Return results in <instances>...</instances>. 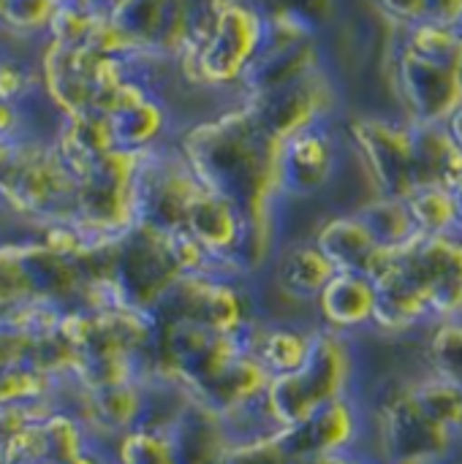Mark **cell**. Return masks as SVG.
I'll use <instances>...</instances> for the list:
<instances>
[{
	"instance_id": "obj_36",
	"label": "cell",
	"mask_w": 462,
	"mask_h": 464,
	"mask_svg": "<svg viewBox=\"0 0 462 464\" xmlns=\"http://www.w3.org/2000/svg\"><path fill=\"white\" fill-rule=\"evenodd\" d=\"M441 464H462V459H460V457H457V454H455L452 459H447V462H441Z\"/></svg>"
},
{
	"instance_id": "obj_23",
	"label": "cell",
	"mask_w": 462,
	"mask_h": 464,
	"mask_svg": "<svg viewBox=\"0 0 462 464\" xmlns=\"http://www.w3.org/2000/svg\"><path fill=\"white\" fill-rule=\"evenodd\" d=\"M163 122V109L152 98H147L136 106L120 109L114 120H109L112 141L117 139L125 152H147V144L158 139Z\"/></svg>"
},
{
	"instance_id": "obj_3",
	"label": "cell",
	"mask_w": 462,
	"mask_h": 464,
	"mask_svg": "<svg viewBox=\"0 0 462 464\" xmlns=\"http://www.w3.org/2000/svg\"><path fill=\"white\" fill-rule=\"evenodd\" d=\"M378 464H441L455 457L460 435L430 419L411 394V383L389 386L373 411Z\"/></svg>"
},
{
	"instance_id": "obj_7",
	"label": "cell",
	"mask_w": 462,
	"mask_h": 464,
	"mask_svg": "<svg viewBox=\"0 0 462 464\" xmlns=\"http://www.w3.org/2000/svg\"><path fill=\"white\" fill-rule=\"evenodd\" d=\"M321 68L319 41L313 33L289 22H264V35L256 57L242 73L240 90L245 98L278 90Z\"/></svg>"
},
{
	"instance_id": "obj_15",
	"label": "cell",
	"mask_w": 462,
	"mask_h": 464,
	"mask_svg": "<svg viewBox=\"0 0 462 464\" xmlns=\"http://www.w3.org/2000/svg\"><path fill=\"white\" fill-rule=\"evenodd\" d=\"M185 231L221 264L229 280H240L234 269V250L242 237V218L234 212V207H229L210 190H202L191 204Z\"/></svg>"
},
{
	"instance_id": "obj_34",
	"label": "cell",
	"mask_w": 462,
	"mask_h": 464,
	"mask_svg": "<svg viewBox=\"0 0 462 464\" xmlns=\"http://www.w3.org/2000/svg\"><path fill=\"white\" fill-rule=\"evenodd\" d=\"M447 130H449V136H452V141L457 144L462 150V106L447 120Z\"/></svg>"
},
{
	"instance_id": "obj_17",
	"label": "cell",
	"mask_w": 462,
	"mask_h": 464,
	"mask_svg": "<svg viewBox=\"0 0 462 464\" xmlns=\"http://www.w3.org/2000/svg\"><path fill=\"white\" fill-rule=\"evenodd\" d=\"M240 343L242 351L270 372V378H278L302 367L313 345V329L253 321L240 332Z\"/></svg>"
},
{
	"instance_id": "obj_30",
	"label": "cell",
	"mask_w": 462,
	"mask_h": 464,
	"mask_svg": "<svg viewBox=\"0 0 462 464\" xmlns=\"http://www.w3.org/2000/svg\"><path fill=\"white\" fill-rule=\"evenodd\" d=\"M221 464H291V457L286 454L278 432L234 440Z\"/></svg>"
},
{
	"instance_id": "obj_9",
	"label": "cell",
	"mask_w": 462,
	"mask_h": 464,
	"mask_svg": "<svg viewBox=\"0 0 462 464\" xmlns=\"http://www.w3.org/2000/svg\"><path fill=\"white\" fill-rule=\"evenodd\" d=\"M242 103L253 111V117L264 125L267 133L286 141L300 130L321 125L329 117L335 106V90L324 68H319L278 90L242 98Z\"/></svg>"
},
{
	"instance_id": "obj_28",
	"label": "cell",
	"mask_w": 462,
	"mask_h": 464,
	"mask_svg": "<svg viewBox=\"0 0 462 464\" xmlns=\"http://www.w3.org/2000/svg\"><path fill=\"white\" fill-rule=\"evenodd\" d=\"M430 372L449 378L462 389V321L436 324L428 340Z\"/></svg>"
},
{
	"instance_id": "obj_10",
	"label": "cell",
	"mask_w": 462,
	"mask_h": 464,
	"mask_svg": "<svg viewBox=\"0 0 462 464\" xmlns=\"http://www.w3.org/2000/svg\"><path fill=\"white\" fill-rule=\"evenodd\" d=\"M395 82L411 122L447 125V120L462 106L460 71L430 63L406 46H400L395 60Z\"/></svg>"
},
{
	"instance_id": "obj_27",
	"label": "cell",
	"mask_w": 462,
	"mask_h": 464,
	"mask_svg": "<svg viewBox=\"0 0 462 464\" xmlns=\"http://www.w3.org/2000/svg\"><path fill=\"white\" fill-rule=\"evenodd\" d=\"M264 22H289L313 35L332 19L335 0H245Z\"/></svg>"
},
{
	"instance_id": "obj_14",
	"label": "cell",
	"mask_w": 462,
	"mask_h": 464,
	"mask_svg": "<svg viewBox=\"0 0 462 464\" xmlns=\"http://www.w3.org/2000/svg\"><path fill=\"white\" fill-rule=\"evenodd\" d=\"M166 438L177 464H221L234 443L223 416L193 397L180 411Z\"/></svg>"
},
{
	"instance_id": "obj_12",
	"label": "cell",
	"mask_w": 462,
	"mask_h": 464,
	"mask_svg": "<svg viewBox=\"0 0 462 464\" xmlns=\"http://www.w3.org/2000/svg\"><path fill=\"white\" fill-rule=\"evenodd\" d=\"M338 160L335 136L329 128L313 125L283 141L280 150V190L283 198H310L332 177Z\"/></svg>"
},
{
	"instance_id": "obj_24",
	"label": "cell",
	"mask_w": 462,
	"mask_h": 464,
	"mask_svg": "<svg viewBox=\"0 0 462 464\" xmlns=\"http://www.w3.org/2000/svg\"><path fill=\"white\" fill-rule=\"evenodd\" d=\"M408 212L417 223L419 234H457L460 231V209L455 190L449 188H422L408 201Z\"/></svg>"
},
{
	"instance_id": "obj_13",
	"label": "cell",
	"mask_w": 462,
	"mask_h": 464,
	"mask_svg": "<svg viewBox=\"0 0 462 464\" xmlns=\"http://www.w3.org/2000/svg\"><path fill=\"white\" fill-rule=\"evenodd\" d=\"M313 242L335 266V272H351L376 280L389 261V250H384L373 239V234L357 212L324 220Z\"/></svg>"
},
{
	"instance_id": "obj_8",
	"label": "cell",
	"mask_w": 462,
	"mask_h": 464,
	"mask_svg": "<svg viewBox=\"0 0 462 464\" xmlns=\"http://www.w3.org/2000/svg\"><path fill=\"white\" fill-rule=\"evenodd\" d=\"M349 130L376 182V196L408 201L417 193L408 122L398 125L378 117H357Z\"/></svg>"
},
{
	"instance_id": "obj_37",
	"label": "cell",
	"mask_w": 462,
	"mask_h": 464,
	"mask_svg": "<svg viewBox=\"0 0 462 464\" xmlns=\"http://www.w3.org/2000/svg\"><path fill=\"white\" fill-rule=\"evenodd\" d=\"M455 30H457V35H460V38H462V19H460V22H457V24H455Z\"/></svg>"
},
{
	"instance_id": "obj_21",
	"label": "cell",
	"mask_w": 462,
	"mask_h": 464,
	"mask_svg": "<svg viewBox=\"0 0 462 464\" xmlns=\"http://www.w3.org/2000/svg\"><path fill=\"white\" fill-rule=\"evenodd\" d=\"M335 266L319 250L316 242H291L280 250L275 264V280L280 291L291 299L308 302L319 299L327 283L335 277Z\"/></svg>"
},
{
	"instance_id": "obj_20",
	"label": "cell",
	"mask_w": 462,
	"mask_h": 464,
	"mask_svg": "<svg viewBox=\"0 0 462 464\" xmlns=\"http://www.w3.org/2000/svg\"><path fill=\"white\" fill-rule=\"evenodd\" d=\"M392 258V250H389ZM376 283V321L373 329L384 334H408L430 321L428 302L422 291L400 275L392 261H387L384 272L373 280Z\"/></svg>"
},
{
	"instance_id": "obj_18",
	"label": "cell",
	"mask_w": 462,
	"mask_h": 464,
	"mask_svg": "<svg viewBox=\"0 0 462 464\" xmlns=\"http://www.w3.org/2000/svg\"><path fill=\"white\" fill-rule=\"evenodd\" d=\"M270 381H272L270 372L253 356L240 353L218 375H212L199 392H193L191 397L204 402L207 408H212L223 419H229V416L261 402L264 394H267Z\"/></svg>"
},
{
	"instance_id": "obj_22",
	"label": "cell",
	"mask_w": 462,
	"mask_h": 464,
	"mask_svg": "<svg viewBox=\"0 0 462 464\" xmlns=\"http://www.w3.org/2000/svg\"><path fill=\"white\" fill-rule=\"evenodd\" d=\"M357 215L362 218V223L373 234V239L384 250H400L419 234L417 223L408 212V204L398 201V198L373 196L368 204H362L357 209Z\"/></svg>"
},
{
	"instance_id": "obj_1",
	"label": "cell",
	"mask_w": 462,
	"mask_h": 464,
	"mask_svg": "<svg viewBox=\"0 0 462 464\" xmlns=\"http://www.w3.org/2000/svg\"><path fill=\"white\" fill-rule=\"evenodd\" d=\"M180 150L202 188L223 198L242 218L234 269L240 277L253 275L264 266L275 242V207L283 198V141L267 133L253 111L240 103L193 125L182 136Z\"/></svg>"
},
{
	"instance_id": "obj_4",
	"label": "cell",
	"mask_w": 462,
	"mask_h": 464,
	"mask_svg": "<svg viewBox=\"0 0 462 464\" xmlns=\"http://www.w3.org/2000/svg\"><path fill=\"white\" fill-rule=\"evenodd\" d=\"M150 318L161 326L191 324L223 334H240L253 324L248 291L237 280L215 275H182L152 304Z\"/></svg>"
},
{
	"instance_id": "obj_35",
	"label": "cell",
	"mask_w": 462,
	"mask_h": 464,
	"mask_svg": "<svg viewBox=\"0 0 462 464\" xmlns=\"http://www.w3.org/2000/svg\"><path fill=\"white\" fill-rule=\"evenodd\" d=\"M455 198H457V209H460V231H462V182L455 188Z\"/></svg>"
},
{
	"instance_id": "obj_38",
	"label": "cell",
	"mask_w": 462,
	"mask_h": 464,
	"mask_svg": "<svg viewBox=\"0 0 462 464\" xmlns=\"http://www.w3.org/2000/svg\"><path fill=\"white\" fill-rule=\"evenodd\" d=\"M460 82H462V63H460Z\"/></svg>"
},
{
	"instance_id": "obj_33",
	"label": "cell",
	"mask_w": 462,
	"mask_h": 464,
	"mask_svg": "<svg viewBox=\"0 0 462 464\" xmlns=\"http://www.w3.org/2000/svg\"><path fill=\"white\" fill-rule=\"evenodd\" d=\"M291 464H362L354 454H338V457H308V459H291Z\"/></svg>"
},
{
	"instance_id": "obj_31",
	"label": "cell",
	"mask_w": 462,
	"mask_h": 464,
	"mask_svg": "<svg viewBox=\"0 0 462 464\" xmlns=\"http://www.w3.org/2000/svg\"><path fill=\"white\" fill-rule=\"evenodd\" d=\"M378 5L389 19H395L406 30L419 22H428V0H378Z\"/></svg>"
},
{
	"instance_id": "obj_25",
	"label": "cell",
	"mask_w": 462,
	"mask_h": 464,
	"mask_svg": "<svg viewBox=\"0 0 462 464\" xmlns=\"http://www.w3.org/2000/svg\"><path fill=\"white\" fill-rule=\"evenodd\" d=\"M411 394L430 419L462 438V389L457 383L430 372L428 378L411 381Z\"/></svg>"
},
{
	"instance_id": "obj_26",
	"label": "cell",
	"mask_w": 462,
	"mask_h": 464,
	"mask_svg": "<svg viewBox=\"0 0 462 464\" xmlns=\"http://www.w3.org/2000/svg\"><path fill=\"white\" fill-rule=\"evenodd\" d=\"M408 52L438 63V65H449L460 71L462 63V38L457 35L455 27L449 24H438V22H419L414 27L406 30V44Z\"/></svg>"
},
{
	"instance_id": "obj_5",
	"label": "cell",
	"mask_w": 462,
	"mask_h": 464,
	"mask_svg": "<svg viewBox=\"0 0 462 464\" xmlns=\"http://www.w3.org/2000/svg\"><path fill=\"white\" fill-rule=\"evenodd\" d=\"M261 35L264 19L245 0H229L199 49L182 57V68L196 84L240 87L242 73L259 52Z\"/></svg>"
},
{
	"instance_id": "obj_32",
	"label": "cell",
	"mask_w": 462,
	"mask_h": 464,
	"mask_svg": "<svg viewBox=\"0 0 462 464\" xmlns=\"http://www.w3.org/2000/svg\"><path fill=\"white\" fill-rule=\"evenodd\" d=\"M462 19V0H428V22L455 27Z\"/></svg>"
},
{
	"instance_id": "obj_2",
	"label": "cell",
	"mask_w": 462,
	"mask_h": 464,
	"mask_svg": "<svg viewBox=\"0 0 462 464\" xmlns=\"http://www.w3.org/2000/svg\"><path fill=\"white\" fill-rule=\"evenodd\" d=\"M354 353L346 334L313 329V345L300 370L270 381L264 408L278 430L291 427L327 402L351 394Z\"/></svg>"
},
{
	"instance_id": "obj_39",
	"label": "cell",
	"mask_w": 462,
	"mask_h": 464,
	"mask_svg": "<svg viewBox=\"0 0 462 464\" xmlns=\"http://www.w3.org/2000/svg\"><path fill=\"white\" fill-rule=\"evenodd\" d=\"M362 464H378V462H362Z\"/></svg>"
},
{
	"instance_id": "obj_6",
	"label": "cell",
	"mask_w": 462,
	"mask_h": 464,
	"mask_svg": "<svg viewBox=\"0 0 462 464\" xmlns=\"http://www.w3.org/2000/svg\"><path fill=\"white\" fill-rule=\"evenodd\" d=\"M392 266L425 296L430 321H462V237L417 234L406 247L392 250Z\"/></svg>"
},
{
	"instance_id": "obj_16",
	"label": "cell",
	"mask_w": 462,
	"mask_h": 464,
	"mask_svg": "<svg viewBox=\"0 0 462 464\" xmlns=\"http://www.w3.org/2000/svg\"><path fill=\"white\" fill-rule=\"evenodd\" d=\"M321 326L338 334L370 329L376 321V283L365 275L338 272L316 299Z\"/></svg>"
},
{
	"instance_id": "obj_19",
	"label": "cell",
	"mask_w": 462,
	"mask_h": 464,
	"mask_svg": "<svg viewBox=\"0 0 462 464\" xmlns=\"http://www.w3.org/2000/svg\"><path fill=\"white\" fill-rule=\"evenodd\" d=\"M411 160H414V185L422 188H449L462 182V150L452 141L447 125L411 122Z\"/></svg>"
},
{
	"instance_id": "obj_11",
	"label": "cell",
	"mask_w": 462,
	"mask_h": 464,
	"mask_svg": "<svg viewBox=\"0 0 462 464\" xmlns=\"http://www.w3.org/2000/svg\"><path fill=\"white\" fill-rule=\"evenodd\" d=\"M362 435L365 413L359 411L351 394L321 405L319 411H313L291 427L278 430V438L291 459L354 454Z\"/></svg>"
},
{
	"instance_id": "obj_29",
	"label": "cell",
	"mask_w": 462,
	"mask_h": 464,
	"mask_svg": "<svg viewBox=\"0 0 462 464\" xmlns=\"http://www.w3.org/2000/svg\"><path fill=\"white\" fill-rule=\"evenodd\" d=\"M117 464H177L169 449V438L161 432L133 430L120 438Z\"/></svg>"
}]
</instances>
